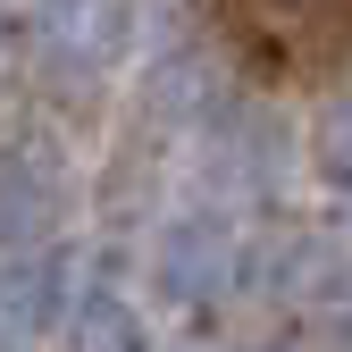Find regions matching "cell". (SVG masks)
Returning a JSON list of instances; mask_svg holds the SVG:
<instances>
[{
	"mask_svg": "<svg viewBox=\"0 0 352 352\" xmlns=\"http://www.w3.org/2000/svg\"><path fill=\"white\" fill-rule=\"evenodd\" d=\"M67 201H76V176H67V151L51 135H17L0 151V252L51 243Z\"/></svg>",
	"mask_w": 352,
	"mask_h": 352,
	"instance_id": "6da1fadb",
	"label": "cell"
},
{
	"mask_svg": "<svg viewBox=\"0 0 352 352\" xmlns=\"http://www.w3.org/2000/svg\"><path fill=\"white\" fill-rule=\"evenodd\" d=\"M135 34V0H42V51L67 76H109Z\"/></svg>",
	"mask_w": 352,
	"mask_h": 352,
	"instance_id": "277c9868",
	"label": "cell"
},
{
	"mask_svg": "<svg viewBox=\"0 0 352 352\" xmlns=\"http://www.w3.org/2000/svg\"><path fill=\"white\" fill-rule=\"evenodd\" d=\"M59 269L67 260H51L42 243H34V260H0V327H17V336L59 327Z\"/></svg>",
	"mask_w": 352,
	"mask_h": 352,
	"instance_id": "8992f818",
	"label": "cell"
},
{
	"mask_svg": "<svg viewBox=\"0 0 352 352\" xmlns=\"http://www.w3.org/2000/svg\"><path fill=\"white\" fill-rule=\"evenodd\" d=\"M311 168H319L327 193H352V93L319 109V126H311Z\"/></svg>",
	"mask_w": 352,
	"mask_h": 352,
	"instance_id": "ba28073f",
	"label": "cell"
},
{
	"mask_svg": "<svg viewBox=\"0 0 352 352\" xmlns=\"http://www.w3.org/2000/svg\"><path fill=\"white\" fill-rule=\"evenodd\" d=\"M327 319H336V344H344V352H352V285H344V294H336V311H327Z\"/></svg>",
	"mask_w": 352,
	"mask_h": 352,
	"instance_id": "30bf717a",
	"label": "cell"
},
{
	"mask_svg": "<svg viewBox=\"0 0 352 352\" xmlns=\"http://www.w3.org/2000/svg\"><path fill=\"white\" fill-rule=\"evenodd\" d=\"M59 327H67V352H151V327L126 311V294H84Z\"/></svg>",
	"mask_w": 352,
	"mask_h": 352,
	"instance_id": "52a82bcc",
	"label": "cell"
},
{
	"mask_svg": "<svg viewBox=\"0 0 352 352\" xmlns=\"http://www.w3.org/2000/svg\"><path fill=\"white\" fill-rule=\"evenodd\" d=\"M9 67H17V17L0 9V84H9Z\"/></svg>",
	"mask_w": 352,
	"mask_h": 352,
	"instance_id": "9c48e42d",
	"label": "cell"
},
{
	"mask_svg": "<svg viewBox=\"0 0 352 352\" xmlns=\"http://www.w3.org/2000/svg\"><path fill=\"white\" fill-rule=\"evenodd\" d=\"M235 260H243L235 227H227L218 210H193V218H176V227L160 235V252H151V285L176 302V311H193V302H210L218 285H235Z\"/></svg>",
	"mask_w": 352,
	"mask_h": 352,
	"instance_id": "3957f363",
	"label": "cell"
},
{
	"mask_svg": "<svg viewBox=\"0 0 352 352\" xmlns=\"http://www.w3.org/2000/svg\"><path fill=\"white\" fill-rule=\"evenodd\" d=\"M0 352H34V336H17V327H0Z\"/></svg>",
	"mask_w": 352,
	"mask_h": 352,
	"instance_id": "8fae6325",
	"label": "cell"
},
{
	"mask_svg": "<svg viewBox=\"0 0 352 352\" xmlns=\"http://www.w3.org/2000/svg\"><path fill=\"white\" fill-rule=\"evenodd\" d=\"M210 126H218V185L269 193L277 168H285V135H277V118H235V109H218Z\"/></svg>",
	"mask_w": 352,
	"mask_h": 352,
	"instance_id": "5b68a950",
	"label": "cell"
},
{
	"mask_svg": "<svg viewBox=\"0 0 352 352\" xmlns=\"http://www.w3.org/2000/svg\"><path fill=\"white\" fill-rule=\"evenodd\" d=\"M227 17L277 67H344L352 59V0H227Z\"/></svg>",
	"mask_w": 352,
	"mask_h": 352,
	"instance_id": "7a4b0ae2",
	"label": "cell"
}]
</instances>
